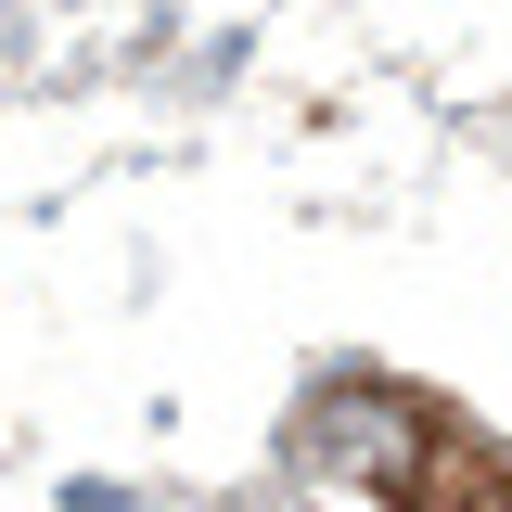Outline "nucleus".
Returning <instances> with one entry per match:
<instances>
[{
  "label": "nucleus",
  "mask_w": 512,
  "mask_h": 512,
  "mask_svg": "<svg viewBox=\"0 0 512 512\" xmlns=\"http://www.w3.org/2000/svg\"><path fill=\"white\" fill-rule=\"evenodd\" d=\"M295 461H320L333 487H359L384 512H512V461L461 410H436L423 384H333V397H308Z\"/></svg>",
  "instance_id": "f257e3e1"
}]
</instances>
